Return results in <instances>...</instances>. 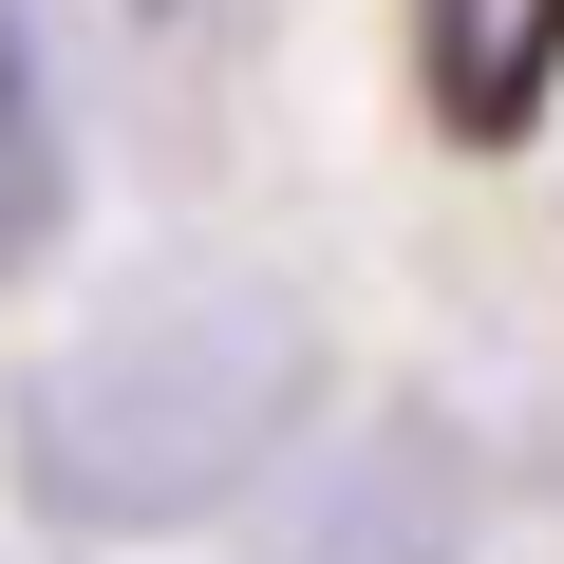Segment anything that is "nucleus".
Instances as JSON below:
<instances>
[{
  "label": "nucleus",
  "instance_id": "3",
  "mask_svg": "<svg viewBox=\"0 0 564 564\" xmlns=\"http://www.w3.org/2000/svg\"><path fill=\"white\" fill-rule=\"evenodd\" d=\"M414 76L452 132H527L564 76V0H414Z\"/></svg>",
  "mask_w": 564,
  "mask_h": 564
},
{
  "label": "nucleus",
  "instance_id": "1",
  "mask_svg": "<svg viewBox=\"0 0 564 564\" xmlns=\"http://www.w3.org/2000/svg\"><path fill=\"white\" fill-rule=\"evenodd\" d=\"M302 414V321L245 282H132L20 377V470L57 527H188Z\"/></svg>",
  "mask_w": 564,
  "mask_h": 564
},
{
  "label": "nucleus",
  "instance_id": "4",
  "mask_svg": "<svg viewBox=\"0 0 564 564\" xmlns=\"http://www.w3.org/2000/svg\"><path fill=\"white\" fill-rule=\"evenodd\" d=\"M39 245H57V95H39L20 0H0V263H39Z\"/></svg>",
  "mask_w": 564,
  "mask_h": 564
},
{
  "label": "nucleus",
  "instance_id": "2",
  "mask_svg": "<svg viewBox=\"0 0 564 564\" xmlns=\"http://www.w3.org/2000/svg\"><path fill=\"white\" fill-rule=\"evenodd\" d=\"M470 545V452L452 414H358L302 452V489L263 508V564H452Z\"/></svg>",
  "mask_w": 564,
  "mask_h": 564
},
{
  "label": "nucleus",
  "instance_id": "5",
  "mask_svg": "<svg viewBox=\"0 0 564 564\" xmlns=\"http://www.w3.org/2000/svg\"><path fill=\"white\" fill-rule=\"evenodd\" d=\"M151 20H170V39H226V20H245V0H151Z\"/></svg>",
  "mask_w": 564,
  "mask_h": 564
}]
</instances>
